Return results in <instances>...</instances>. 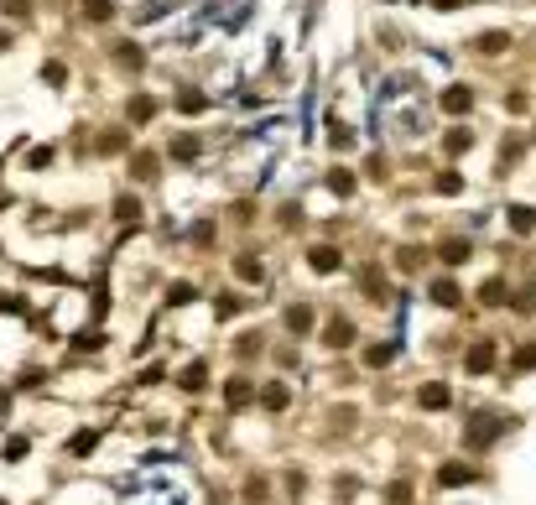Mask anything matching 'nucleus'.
I'll list each match as a JSON object with an SVG mask.
<instances>
[{"label": "nucleus", "instance_id": "1", "mask_svg": "<svg viewBox=\"0 0 536 505\" xmlns=\"http://www.w3.org/2000/svg\"><path fill=\"white\" fill-rule=\"evenodd\" d=\"M500 433H505V422H500V417H474V433H469L464 443H469V448H490Z\"/></svg>", "mask_w": 536, "mask_h": 505}, {"label": "nucleus", "instance_id": "2", "mask_svg": "<svg viewBox=\"0 0 536 505\" xmlns=\"http://www.w3.org/2000/svg\"><path fill=\"white\" fill-rule=\"evenodd\" d=\"M464 365H469V370H490V365H495V338H479L474 349H469V359H464Z\"/></svg>", "mask_w": 536, "mask_h": 505}, {"label": "nucleus", "instance_id": "3", "mask_svg": "<svg viewBox=\"0 0 536 505\" xmlns=\"http://www.w3.org/2000/svg\"><path fill=\"white\" fill-rule=\"evenodd\" d=\"M443 484H474L479 469H469V463H443V474H437Z\"/></svg>", "mask_w": 536, "mask_h": 505}, {"label": "nucleus", "instance_id": "4", "mask_svg": "<svg viewBox=\"0 0 536 505\" xmlns=\"http://www.w3.org/2000/svg\"><path fill=\"white\" fill-rule=\"evenodd\" d=\"M448 386H443V380H433V386H427V391H422V406H427V412H443V406H448Z\"/></svg>", "mask_w": 536, "mask_h": 505}, {"label": "nucleus", "instance_id": "5", "mask_svg": "<svg viewBox=\"0 0 536 505\" xmlns=\"http://www.w3.org/2000/svg\"><path fill=\"white\" fill-rule=\"evenodd\" d=\"M511 230H516V234H531V230H536V209L516 204V209H511Z\"/></svg>", "mask_w": 536, "mask_h": 505}, {"label": "nucleus", "instance_id": "6", "mask_svg": "<svg viewBox=\"0 0 536 505\" xmlns=\"http://www.w3.org/2000/svg\"><path fill=\"white\" fill-rule=\"evenodd\" d=\"M433 297H437V308H458V287H454V281H437Z\"/></svg>", "mask_w": 536, "mask_h": 505}, {"label": "nucleus", "instance_id": "7", "mask_svg": "<svg viewBox=\"0 0 536 505\" xmlns=\"http://www.w3.org/2000/svg\"><path fill=\"white\" fill-rule=\"evenodd\" d=\"M312 266H318V272H333V266H339V255H333L329 245H318V251H312Z\"/></svg>", "mask_w": 536, "mask_h": 505}, {"label": "nucleus", "instance_id": "8", "mask_svg": "<svg viewBox=\"0 0 536 505\" xmlns=\"http://www.w3.org/2000/svg\"><path fill=\"white\" fill-rule=\"evenodd\" d=\"M443 105L454 110V115H464V110H469V89H448V100H443Z\"/></svg>", "mask_w": 536, "mask_h": 505}, {"label": "nucleus", "instance_id": "9", "mask_svg": "<svg viewBox=\"0 0 536 505\" xmlns=\"http://www.w3.org/2000/svg\"><path fill=\"white\" fill-rule=\"evenodd\" d=\"M536 365V344H526V349H516V370H531Z\"/></svg>", "mask_w": 536, "mask_h": 505}]
</instances>
